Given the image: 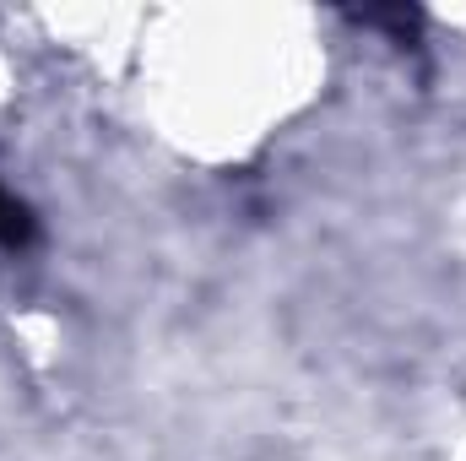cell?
Here are the masks:
<instances>
[{
  "label": "cell",
  "instance_id": "cell-1",
  "mask_svg": "<svg viewBox=\"0 0 466 461\" xmlns=\"http://www.w3.org/2000/svg\"><path fill=\"white\" fill-rule=\"evenodd\" d=\"M27 239H33V218L22 212V201H11V196L0 190V244L16 250V244H27Z\"/></svg>",
  "mask_w": 466,
  "mask_h": 461
}]
</instances>
